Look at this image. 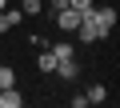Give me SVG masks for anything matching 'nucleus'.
I'll return each mask as SVG.
<instances>
[{
	"label": "nucleus",
	"instance_id": "9b49d317",
	"mask_svg": "<svg viewBox=\"0 0 120 108\" xmlns=\"http://www.w3.org/2000/svg\"><path fill=\"white\" fill-rule=\"evenodd\" d=\"M92 4H96V0H68V8H76V12H88Z\"/></svg>",
	"mask_w": 120,
	"mask_h": 108
},
{
	"label": "nucleus",
	"instance_id": "f257e3e1",
	"mask_svg": "<svg viewBox=\"0 0 120 108\" xmlns=\"http://www.w3.org/2000/svg\"><path fill=\"white\" fill-rule=\"evenodd\" d=\"M76 36H80V44H96L100 36H108L100 24H96V16H92V8L88 12H80V24H76Z\"/></svg>",
	"mask_w": 120,
	"mask_h": 108
},
{
	"label": "nucleus",
	"instance_id": "423d86ee",
	"mask_svg": "<svg viewBox=\"0 0 120 108\" xmlns=\"http://www.w3.org/2000/svg\"><path fill=\"white\" fill-rule=\"evenodd\" d=\"M56 76H60V80H76V76H80V64H76V60H64V64H56Z\"/></svg>",
	"mask_w": 120,
	"mask_h": 108
},
{
	"label": "nucleus",
	"instance_id": "1a4fd4ad",
	"mask_svg": "<svg viewBox=\"0 0 120 108\" xmlns=\"http://www.w3.org/2000/svg\"><path fill=\"white\" fill-rule=\"evenodd\" d=\"M20 12L24 16H40L44 12V0H20Z\"/></svg>",
	"mask_w": 120,
	"mask_h": 108
},
{
	"label": "nucleus",
	"instance_id": "6e6552de",
	"mask_svg": "<svg viewBox=\"0 0 120 108\" xmlns=\"http://www.w3.org/2000/svg\"><path fill=\"white\" fill-rule=\"evenodd\" d=\"M84 96H88V104H104V100H108V88H104V84H92Z\"/></svg>",
	"mask_w": 120,
	"mask_h": 108
},
{
	"label": "nucleus",
	"instance_id": "0eeeda50",
	"mask_svg": "<svg viewBox=\"0 0 120 108\" xmlns=\"http://www.w3.org/2000/svg\"><path fill=\"white\" fill-rule=\"evenodd\" d=\"M36 68H40V72H56V56L48 52V44L40 48V60H36Z\"/></svg>",
	"mask_w": 120,
	"mask_h": 108
},
{
	"label": "nucleus",
	"instance_id": "9d476101",
	"mask_svg": "<svg viewBox=\"0 0 120 108\" xmlns=\"http://www.w3.org/2000/svg\"><path fill=\"white\" fill-rule=\"evenodd\" d=\"M12 84H16V68L0 64V88H12Z\"/></svg>",
	"mask_w": 120,
	"mask_h": 108
},
{
	"label": "nucleus",
	"instance_id": "20e7f679",
	"mask_svg": "<svg viewBox=\"0 0 120 108\" xmlns=\"http://www.w3.org/2000/svg\"><path fill=\"white\" fill-rule=\"evenodd\" d=\"M92 16H96V24H100L104 32L116 28V8H96V4H92Z\"/></svg>",
	"mask_w": 120,
	"mask_h": 108
},
{
	"label": "nucleus",
	"instance_id": "f03ea898",
	"mask_svg": "<svg viewBox=\"0 0 120 108\" xmlns=\"http://www.w3.org/2000/svg\"><path fill=\"white\" fill-rule=\"evenodd\" d=\"M76 24H80V12L76 8H60L56 12V28L60 32H76Z\"/></svg>",
	"mask_w": 120,
	"mask_h": 108
},
{
	"label": "nucleus",
	"instance_id": "39448f33",
	"mask_svg": "<svg viewBox=\"0 0 120 108\" xmlns=\"http://www.w3.org/2000/svg\"><path fill=\"white\" fill-rule=\"evenodd\" d=\"M20 104H24V96L16 92V84L12 88H0V108H20Z\"/></svg>",
	"mask_w": 120,
	"mask_h": 108
},
{
	"label": "nucleus",
	"instance_id": "f8f14e48",
	"mask_svg": "<svg viewBox=\"0 0 120 108\" xmlns=\"http://www.w3.org/2000/svg\"><path fill=\"white\" fill-rule=\"evenodd\" d=\"M48 8H52V12H60V8H68V0H48Z\"/></svg>",
	"mask_w": 120,
	"mask_h": 108
},
{
	"label": "nucleus",
	"instance_id": "7ed1b4c3",
	"mask_svg": "<svg viewBox=\"0 0 120 108\" xmlns=\"http://www.w3.org/2000/svg\"><path fill=\"white\" fill-rule=\"evenodd\" d=\"M48 52L56 56V64H64V60H76V48H72L68 40H56V44H48Z\"/></svg>",
	"mask_w": 120,
	"mask_h": 108
},
{
	"label": "nucleus",
	"instance_id": "ddd939ff",
	"mask_svg": "<svg viewBox=\"0 0 120 108\" xmlns=\"http://www.w3.org/2000/svg\"><path fill=\"white\" fill-rule=\"evenodd\" d=\"M0 8H8V0H0Z\"/></svg>",
	"mask_w": 120,
	"mask_h": 108
}]
</instances>
